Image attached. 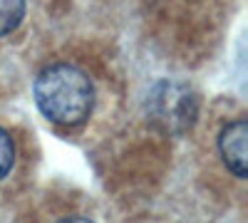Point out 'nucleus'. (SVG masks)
Instances as JSON below:
<instances>
[{"label": "nucleus", "mask_w": 248, "mask_h": 223, "mask_svg": "<svg viewBox=\"0 0 248 223\" xmlns=\"http://www.w3.org/2000/svg\"><path fill=\"white\" fill-rule=\"evenodd\" d=\"M32 97L43 117L60 127L82 124L94 107V87L90 77L67 62H55L40 70L32 85Z\"/></svg>", "instance_id": "1"}, {"label": "nucleus", "mask_w": 248, "mask_h": 223, "mask_svg": "<svg viewBox=\"0 0 248 223\" xmlns=\"http://www.w3.org/2000/svg\"><path fill=\"white\" fill-rule=\"evenodd\" d=\"M147 112H149V119L161 132L184 134L196 121L199 97L189 85L174 82V79H161L149 92Z\"/></svg>", "instance_id": "2"}, {"label": "nucleus", "mask_w": 248, "mask_h": 223, "mask_svg": "<svg viewBox=\"0 0 248 223\" xmlns=\"http://www.w3.org/2000/svg\"><path fill=\"white\" fill-rule=\"evenodd\" d=\"M246 136H248L246 119L229 121L218 134V154L226 169L238 178H246Z\"/></svg>", "instance_id": "3"}, {"label": "nucleus", "mask_w": 248, "mask_h": 223, "mask_svg": "<svg viewBox=\"0 0 248 223\" xmlns=\"http://www.w3.org/2000/svg\"><path fill=\"white\" fill-rule=\"evenodd\" d=\"M25 17V0H0V37L17 30Z\"/></svg>", "instance_id": "4"}, {"label": "nucleus", "mask_w": 248, "mask_h": 223, "mask_svg": "<svg viewBox=\"0 0 248 223\" xmlns=\"http://www.w3.org/2000/svg\"><path fill=\"white\" fill-rule=\"evenodd\" d=\"M15 164V144L10 134L0 127V178H5Z\"/></svg>", "instance_id": "5"}, {"label": "nucleus", "mask_w": 248, "mask_h": 223, "mask_svg": "<svg viewBox=\"0 0 248 223\" xmlns=\"http://www.w3.org/2000/svg\"><path fill=\"white\" fill-rule=\"evenodd\" d=\"M57 223H94V221L87 218V216H67V218H62V221H57Z\"/></svg>", "instance_id": "6"}]
</instances>
